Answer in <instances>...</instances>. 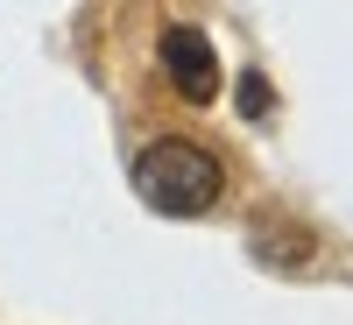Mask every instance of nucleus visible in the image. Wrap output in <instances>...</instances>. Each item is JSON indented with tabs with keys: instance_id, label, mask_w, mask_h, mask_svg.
<instances>
[{
	"instance_id": "obj_1",
	"label": "nucleus",
	"mask_w": 353,
	"mask_h": 325,
	"mask_svg": "<svg viewBox=\"0 0 353 325\" xmlns=\"http://www.w3.org/2000/svg\"><path fill=\"white\" fill-rule=\"evenodd\" d=\"M219 184H226L219 156L184 141V135H163V141H149V149L134 156V198L149 205V213H163V219H198L205 205L219 198Z\"/></svg>"
},
{
	"instance_id": "obj_3",
	"label": "nucleus",
	"mask_w": 353,
	"mask_h": 325,
	"mask_svg": "<svg viewBox=\"0 0 353 325\" xmlns=\"http://www.w3.org/2000/svg\"><path fill=\"white\" fill-rule=\"evenodd\" d=\"M233 106H241L248 121H261V113H269V78H254V71H248V78H241V92H233Z\"/></svg>"
},
{
	"instance_id": "obj_2",
	"label": "nucleus",
	"mask_w": 353,
	"mask_h": 325,
	"mask_svg": "<svg viewBox=\"0 0 353 325\" xmlns=\"http://www.w3.org/2000/svg\"><path fill=\"white\" fill-rule=\"evenodd\" d=\"M163 71H170V85L191 106H212L219 99V50H212L205 28H191V21H170L163 28Z\"/></svg>"
}]
</instances>
